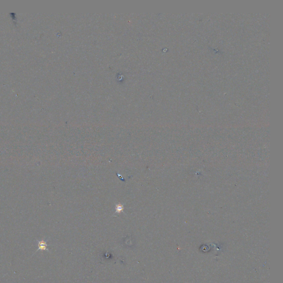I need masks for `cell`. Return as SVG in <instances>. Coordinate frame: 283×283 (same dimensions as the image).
<instances>
[{
    "label": "cell",
    "mask_w": 283,
    "mask_h": 283,
    "mask_svg": "<svg viewBox=\"0 0 283 283\" xmlns=\"http://www.w3.org/2000/svg\"><path fill=\"white\" fill-rule=\"evenodd\" d=\"M124 206L122 204H118L116 206V212L118 213H120L121 212H122L124 211Z\"/></svg>",
    "instance_id": "obj_2"
},
{
    "label": "cell",
    "mask_w": 283,
    "mask_h": 283,
    "mask_svg": "<svg viewBox=\"0 0 283 283\" xmlns=\"http://www.w3.org/2000/svg\"><path fill=\"white\" fill-rule=\"evenodd\" d=\"M37 242H38V249L36 250V252L33 254V255L35 254V253H37L38 250H46L47 252H49L48 248H47L48 246H49L47 244V240H44V239H42L41 240H37Z\"/></svg>",
    "instance_id": "obj_1"
}]
</instances>
